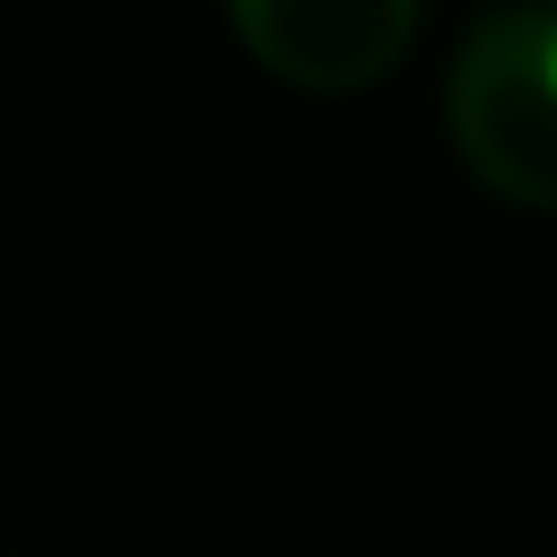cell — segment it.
<instances>
[{
	"label": "cell",
	"instance_id": "obj_2",
	"mask_svg": "<svg viewBox=\"0 0 557 557\" xmlns=\"http://www.w3.org/2000/svg\"><path fill=\"white\" fill-rule=\"evenodd\" d=\"M418 9L426 0H226V26L270 78L305 96H357L409 52Z\"/></svg>",
	"mask_w": 557,
	"mask_h": 557
},
{
	"label": "cell",
	"instance_id": "obj_1",
	"mask_svg": "<svg viewBox=\"0 0 557 557\" xmlns=\"http://www.w3.org/2000/svg\"><path fill=\"white\" fill-rule=\"evenodd\" d=\"M444 139L496 200L557 218V0L461 35L444 70Z\"/></svg>",
	"mask_w": 557,
	"mask_h": 557
}]
</instances>
